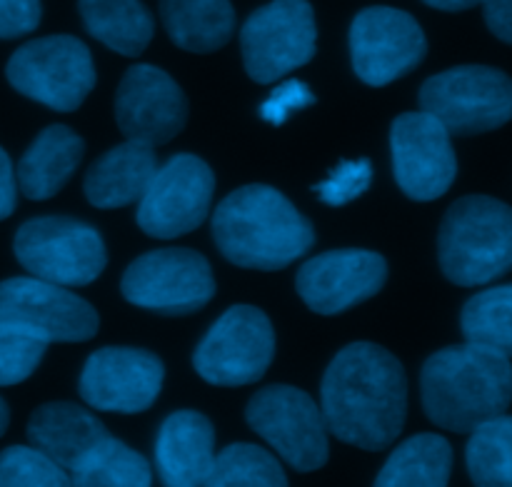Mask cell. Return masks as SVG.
<instances>
[{
    "mask_svg": "<svg viewBox=\"0 0 512 487\" xmlns=\"http://www.w3.org/2000/svg\"><path fill=\"white\" fill-rule=\"evenodd\" d=\"M98 325L100 320L93 305L63 285L33 275L0 283V328L50 345L85 343L98 333Z\"/></svg>",
    "mask_w": 512,
    "mask_h": 487,
    "instance_id": "8fae6325",
    "label": "cell"
},
{
    "mask_svg": "<svg viewBox=\"0 0 512 487\" xmlns=\"http://www.w3.org/2000/svg\"><path fill=\"white\" fill-rule=\"evenodd\" d=\"M165 365L138 348H100L85 360L78 393L103 413H145L163 388Z\"/></svg>",
    "mask_w": 512,
    "mask_h": 487,
    "instance_id": "2e32d148",
    "label": "cell"
},
{
    "mask_svg": "<svg viewBox=\"0 0 512 487\" xmlns=\"http://www.w3.org/2000/svg\"><path fill=\"white\" fill-rule=\"evenodd\" d=\"M438 258L445 278L463 288L488 285L512 265V213L503 200L468 195L440 223Z\"/></svg>",
    "mask_w": 512,
    "mask_h": 487,
    "instance_id": "277c9868",
    "label": "cell"
},
{
    "mask_svg": "<svg viewBox=\"0 0 512 487\" xmlns=\"http://www.w3.org/2000/svg\"><path fill=\"white\" fill-rule=\"evenodd\" d=\"M215 463V430L203 413L168 415L155 440V468L168 487L208 485Z\"/></svg>",
    "mask_w": 512,
    "mask_h": 487,
    "instance_id": "d6986e66",
    "label": "cell"
},
{
    "mask_svg": "<svg viewBox=\"0 0 512 487\" xmlns=\"http://www.w3.org/2000/svg\"><path fill=\"white\" fill-rule=\"evenodd\" d=\"M240 50L250 78L268 85L310 63L318 50V25L308 0H273L255 10L240 30Z\"/></svg>",
    "mask_w": 512,
    "mask_h": 487,
    "instance_id": "30bf717a",
    "label": "cell"
},
{
    "mask_svg": "<svg viewBox=\"0 0 512 487\" xmlns=\"http://www.w3.org/2000/svg\"><path fill=\"white\" fill-rule=\"evenodd\" d=\"M158 170L153 145L125 140L100 155L85 173V198L93 208L115 210L138 203Z\"/></svg>",
    "mask_w": 512,
    "mask_h": 487,
    "instance_id": "ffe728a7",
    "label": "cell"
},
{
    "mask_svg": "<svg viewBox=\"0 0 512 487\" xmlns=\"http://www.w3.org/2000/svg\"><path fill=\"white\" fill-rule=\"evenodd\" d=\"M70 475L38 448H13L0 453V487H65Z\"/></svg>",
    "mask_w": 512,
    "mask_h": 487,
    "instance_id": "f546056e",
    "label": "cell"
},
{
    "mask_svg": "<svg viewBox=\"0 0 512 487\" xmlns=\"http://www.w3.org/2000/svg\"><path fill=\"white\" fill-rule=\"evenodd\" d=\"M105 435V425L73 403L40 405L28 420V438L33 448L55 460L65 473H73Z\"/></svg>",
    "mask_w": 512,
    "mask_h": 487,
    "instance_id": "44dd1931",
    "label": "cell"
},
{
    "mask_svg": "<svg viewBox=\"0 0 512 487\" xmlns=\"http://www.w3.org/2000/svg\"><path fill=\"white\" fill-rule=\"evenodd\" d=\"M485 5V23L503 43H512V0H480Z\"/></svg>",
    "mask_w": 512,
    "mask_h": 487,
    "instance_id": "e575fe53",
    "label": "cell"
},
{
    "mask_svg": "<svg viewBox=\"0 0 512 487\" xmlns=\"http://www.w3.org/2000/svg\"><path fill=\"white\" fill-rule=\"evenodd\" d=\"M85 143L68 125H48L20 158L15 178L30 200H48L68 185L83 160Z\"/></svg>",
    "mask_w": 512,
    "mask_h": 487,
    "instance_id": "7402d4cb",
    "label": "cell"
},
{
    "mask_svg": "<svg viewBox=\"0 0 512 487\" xmlns=\"http://www.w3.org/2000/svg\"><path fill=\"white\" fill-rule=\"evenodd\" d=\"M8 423H10V410H8V403H5V400L0 398V438H3L5 430H8Z\"/></svg>",
    "mask_w": 512,
    "mask_h": 487,
    "instance_id": "74e56055",
    "label": "cell"
},
{
    "mask_svg": "<svg viewBox=\"0 0 512 487\" xmlns=\"http://www.w3.org/2000/svg\"><path fill=\"white\" fill-rule=\"evenodd\" d=\"M470 480L480 487L512 485V420L508 413L485 420L470 430L468 453Z\"/></svg>",
    "mask_w": 512,
    "mask_h": 487,
    "instance_id": "4316f807",
    "label": "cell"
},
{
    "mask_svg": "<svg viewBox=\"0 0 512 487\" xmlns=\"http://www.w3.org/2000/svg\"><path fill=\"white\" fill-rule=\"evenodd\" d=\"M248 425L273 445L298 473H313L328 463V428L308 393L290 385H270L253 395L245 410Z\"/></svg>",
    "mask_w": 512,
    "mask_h": 487,
    "instance_id": "7c38bea8",
    "label": "cell"
},
{
    "mask_svg": "<svg viewBox=\"0 0 512 487\" xmlns=\"http://www.w3.org/2000/svg\"><path fill=\"white\" fill-rule=\"evenodd\" d=\"M150 483L153 470L148 460L110 435H105L70 473V485L78 487H148Z\"/></svg>",
    "mask_w": 512,
    "mask_h": 487,
    "instance_id": "484cf974",
    "label": "cell"
},
{
    "mask_svg": "<svg viewBox=\"0 0 512 487\" xmlns=\"http://www.w3.org/2000/svg\"><path fill=\"white\" fill-rule=\"evenodd\" d=\"M15 258L33 278L83 288L108 265L105 243L93 225L65 215H43L23 223L15 233Z\"/></svg>",
    "mask_w": 512,
    "mask_h": 487,
    "instance_id": "5b68a950",
    "label": "cell"
},
{
    "mask_svg": "<svg viewBox=\"0 0 512 487\" xmlns=\"http://www.w3.org/2000/svg\"><path fill=\"white\" fill-rule=\"evenodd\" d=\"M315 103V95L303 80H285L283 85L270 93V98L260 105V118L268 120L273 125H283L298 110L308 108Z\"/></svg>",
    "mask_w": 512,
    "mask_h": 487,
    "instance_id": "d6a6232c",
    "label": "cell"
},
{
    "mask_svg": "<svg viewBox=\"0 0 512 487\" xmlns=\"http://www.w3.org/2000/svg\"><path fill=\"white\" fill-rule=\"evenodd\" d=\"M428 53L423 28L410 13L388 5L360 10L350 25V55L363 83L373 88L393 83L418 68Z\"/></svg>",
    "mask_w": 512,
    "mask_h": 487,
    "instance_id": "5bb4252c",
    "label": "cell"
},
{
    "mask_svg": "<svg viewBox=\"0 0 512 487\" xmlns=\"http://www.w3.org/2000/svg\"><path fill=\"white\" fill-rule=\"evenodd\" d=\"M115 120L128 140L165 145L188 123V98L165 70L133 65L118 85Z\"/></svg>",
    "mask_w": 512,
    "mask_h": 487,
    "instance_id": "e0dca14e",
    "label": "cell"
},
{
    "mask_svg": "<svg viewBox=\"0 0 512 487\" xmlns=\"http://www.w3.org/2000/svg\"><path fill=\"white\" fill-rule=\"evenodd\" d=\"M425 415L450 433H470L508 413L512 398L510 355L485 345H453L430 355L420 373Z\"/></svg>",
    "mask_w": 512,
    "mask_h": 487,
    "instance_id": "3957f363",
    "label": "cell"
},
{
    "mask_svg": "<svg viewBox=\"0 0 512 487\" xmlns=\"http://www.w3.org/2000/svg\"><path fill=\"white\" fill-rule=\"evenodd\" d=\"M5 75L20 95L58 113L78 110L95 88L93 55L73 35H45L20 45Z\"/></svg>",
    "mask_w": 512,
    "mask_h": 487,
    "instance_id": "8992f818",
    "label": "cell"
},
{
    "mask_svg": "<svg viewBox=\"0 0 512 487\" xmlns=\"http://www.w3.org/2000/svg\"><path fill=\"white\" fill-rule=\"evenodd\" d=\"M208 485L213 487H285L288 475L283 465L265 448L248 443L228 445L215 455Z\"/></svg>",
    "mask_w": 512,
    "mask_h": 487,
    "instance_id": "f1b7e54d",
    "label": "cell"
},
{
    "mask_svg": "<svg viewBox=\"0 0 512 487\" xmlns=\"http://www.w3.org/2000/svg\"><path fill=\"white\" fill-rule=\"evenodd\" d=\"M430 8L445 10V13H460V10H470L480 5V0H423Z\"/></svg>",
    "mask_w": 512,
    "mask_h": 487,
    "instance_id": "8d00e7d4",
    "label": "cell"
},
{
    "mask_svg": "<svg viewBox=\"0 0 512 487\" xmlns=\"http://www.w3.org/2000/svg\"><path fill=\"white\" fill-rule=\"evenodd\" d=\"M388 260L373 250H330L298 270L295 288L313 313L340 315L383 290Z\"/></svg>",
    "mask_w": 512,
    "mask_h": 487,
    "instance_id": "ac0fdd59",
    "label": "cell"
},
{
    "mask_svg": "<svg viewBox=\"0 0 512 487\" xmlns=\"http://www.w3.org/2000/svg\"><path fill=\"white\" fill-rule=\"evenodd\" d=\"M215 193V175L203 158L173 155L138 200V225L145 235L173 240L205 223Z\"/></svg>",
    "mask_w": 512,
    "mask_h": 487,
    "instance_id": "4fadbf2b",
    "label": "cell"
},
{
    "mask_svg": "<svg viewBox=\"0 0 512 487\" xmlns=\"http://www.w3.org/2000/svg\"><path fill=\"white\" fill-rule=\"evenodd\" d=\"M390 150L395 180L408 198L423 203L438 200L458 178V158L450 133L425 110L403 113L393 120Z\"/></svg>",
    "mask_w": 512,
    "mask_h": 487,
    "instance_id": "9a60e30c",
    "label": "cell"
},
{
    "mask_svg": "<svg viewBox=\"0 0 512 487\" xmlns=\"http://www.w3.org/2000/svg\"><path fill=\"white\" fill-rule=\"evenodd\" d=\"M15 205H18V180H15L8 153L0 148V220L10 218Z\"/></svg>",
    "mask_w": 512,
    "mask_h": 487,
    "instance_id": "d590c367",
    "label": "cell"
},
{
    "mask_svg": "<svg viewBox=\"0 0 512 487\" xmlns=\"http://www.w3.org/2000/svg\"><path fill=\"white\" fill-rule=\"evenodd\" d=\"M420 108L450 135L490 133L510 120L512 83L490 65H458L425 80Z\"/></svg>",
    "mask_w": 512,
    "mask_h": 487,
    "instance_id": "52a82bcc",
    "label": "cell"
},
{
    "mask_svg": "<svg viewBox=\"0 0 512 487\" xmlns=\"http://www.w3.org/2000/svg\"><path fill=\"white\" fill-rule=\"evenodd\" d=\"M213 240L238 268L283 270L315 245V228L280 190L243 185L213 213Z\"/></svg>",
    "mask_w": 512,
    "mask_h": 487,
    "instance_id": "7a4b0ae2",
    "label": "cell"
},
{
    "mask_svg": "<svg viewBox=\"0 0 512 487\" xmlns=\"http://www.w3.org/2000/svg\"><path fill=\"white\" fill-rule=\"evenodd\" d=\"M325 428L363 450L390 448L403 433L408 378L393 353L373 343H353L328 365L320 385Z\"/></svg>",
    "mask_w": 512,
    "mask_h": 487,
    "instance_id": "6da1fadb",
    "label": "cell"
},
{
    "mask_svg": "<svg viewBox=\"0 0 512 487\" xmlns=\"http://www.w3.org/2000/svg\"><path fill=\"white\" fill-rule=\"evenodd\" d=\"M510 310H512V288L510 285H498V288L483 290L473 295L465 303L463 315H460V328H463L465 343L485 345V348L500 350V353H512V328H510Z\"/></svg>",
    "mask_w": 512,
    "mask_h": 487,
    "instance_id": "83f0119b",
    "label": "cell"
},
{
    "mask_svg": "<svg viewBox=\"0 0 512 487\" xmlns=\"http://www.w3.org/2000/svg\"><path fill=\"white\" fill-rule=\"evenodd\" d=\"M43 18L40 0H0V40L33 33Z\"/></svg>",
    "mask_w": 512,
    "mask_h": 487,
    "instance_id": "836d02e7",
    "label": "cell"
},
{
    "mask_svg": "<svg viewBox=\"0 0 512 487\" xmlns=\"http://www.w3.org/2000/svg\"><path fill=\"white\" fill-rule=\"evenodd\" d=\"M48 343L15 330L0 328V388L18 385L35 373Z\"/></svg>",
    "mask_w": 512,
    "mask_h": 487,
    "instance_id": "4dcf8cb0",
    "label": "cell"
},
{
    "mask_svg": "<svg viewBox=\"0 0 512 487\" xmlns=\"http://www.w3.org/2000/svg\"><path fill=\"white\" fill-rule=\"evenodd\" d=\"M373 183V165L368 158L360 160H343L333 173L328 175V180L315 185V193L323 200L325 205H345L350 200H358L365 190Z\"/></svg>",
    "mask_w": 512,
    "mask_h": 487,
    "instance_id": "1f68e13d",
    "label": "cell"
},
{
    "mask_svg": "<svg viewBox=\"0 0 512 487\" xmlns=\"http://www.w3.org/2000/svg\"><path fill=\"white\" fill-rule=\"evenodd\" d=\"M275 358V330L268 315L253 305H233L195 348L200 378L220 388L258 383Z\"/></svg>",
    "mask_w": 512,
    "mask_h": 487,
    "instance_id": "ba28073f",
    "label": "cell"
},
{
    "mask_svg": "<svg viewBox=\"0 0 512 487\" xmlns=\"http://www.w3.org/2000/svg\"><path fill=\"white\" fill-rule=\"evenodd\" d=\"M120 290L128 303L158 315H190L215 295L213 268L188 248H163L140 255L125 270Z\"/></svg>",
    "mask_w": 512,
    "mask_h": 487,
    "instance_id": "9c48e42d",
    "label": "cell"
},
{
    "mask_svg": "<svg viewBox=\"0 0 512 487\" xmlns=\"http://www.w3.org/2000/svg\"><path fill=\"white\" fill-rule=\"evenodd\" d=\"M453 473V448L443 435L423 433L393 450L375 478L378 487H445Z\"/></svg>",
    "mask_w": 512,
    "mask_h": 487,
    "instance_id": "d4e9b609",
    "label": "cell"
},
{
    "mask_svg": "<svg viewBox=\"0 0 512 487\" xmlns=\"http://www.w3.org/2000/svg\"><path fill=\"white\" fill-rule=\"evenodd\" d=\"M160 15L170 40L188 53H215L233 38L230 0H160Z\"/></svg>",
    "mask_w": 512,
    "mask_h": 487,
    "instance_id": "603a6c76",
    "label": "cell"
},
{
    "mask_svg": "<svg viewBox=\"0 0 512 487\" xmlns=\"http://www.w3.org/2000/svg\"><path fill=\"white\" fill-rule=\"evenodd\" d=\"M80 18L95 40L120 55L143 53L155 33V23L143 0H78Z\"/></svg>",
    "mask_w": 512,
    "mask_h": 487,
    "instance_id": "cb8c5ba5",
    "label": "cell"
}]
</instances>
